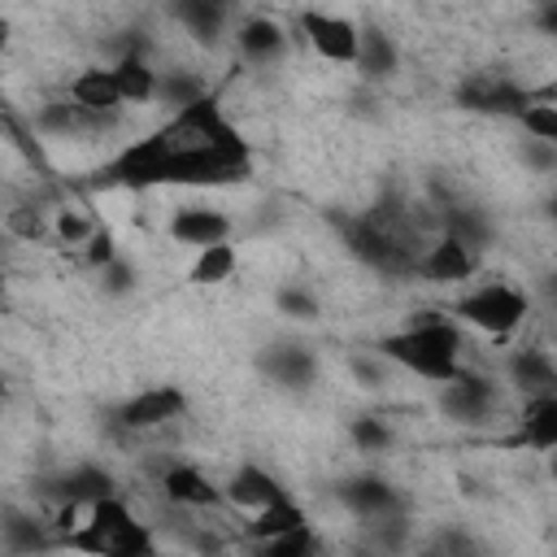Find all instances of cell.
Instances as JSON below:
<instances>
[{
	"label": "cell",
	"mask_w": 557,
	"mask_h": 557,
	"mask_svg": "<svg viewBox=\"0 0 557 557\" xmlns=\"http://www.w3.org/2000/svg\"><path fill=\"white\" fill-rule=\"evenodd\" d=\"M379 348L387 361H396V366H405L431 383H453L461 374V361H457L461 357V331L448 318H422L409 331L387 335Z\"/></svg>",
	"instance_id": "obj_1"
},
{
	"label": "cell",
	"mask_w": 557,
	"mask_h": 557,
	"mask_svg": "<svg viewBox=\"0 0 557 557\" xmlns=\"http://www.w3.org/2000/svg\"><path fill=\"white\" fill-rule=\"evenodd\" d=\"M527 296L518 292V287H509V283H483V287H474L470 296H461L457 305H453V313H457V322H466V326H479V331H487V335H509L522 318H527Z\"/></svg>",
	"instance_id": "obj_2"
},
{
	"label": "cell",
	"mask_w": 557,
	"mask_h": 557,
	"mask_svg": "<svg viewBox=\"0 0 557 557\" xmlns=\"http://www.w3.org/2000/svg\"><path fill=\"white\" fill-rule=\"evenodd\" d=\"M174 152V139L161 131L144 135V139H131L113 161H109V178L122 183V187H161V174H165V161Z\"/></svg>",
	"instance_id": "obj_3"
},
{
	"label": "cell",
	"mask_w": 557,
	"mask_h": 557,
	"mask_svg": "<svg viewBox=\"0 0 557 557\" xmlns=\"http://www.w3.org/2000/svg\"><path fill=\"white\" fill-rule=\"evenodd\" d=\"M300 26H305L309 48H313L322 61H331V65H357V52H361V30H357L348 17L309 9V13L300 17Z\"/></svg>",
	"instance_id": "obj_4"
},
{
	"label": "cell",
	"mask_w": 557,
	"mask_h": 557,
	"mask_svg": "<svg viewBox=\"0 0 557 557\" xmlns=\"http://www.w3.org/2000/svg\"><path fill=\"white\" fill-rule=\"evenodd\" d=\"M183 409H187L183 387L157 383V387H144V392H135L131 400H122V405H117V422L131 426V431H152V426L174 422Z\"/></svg>",
	"instance_id": "obj_5"
},
{
	"label": "cell",
	"mask_w": 557,
	"mask_h": 557,
	"mask_svg": "<svg viewBox=\"0 0 557 557\" xmlns=\"http://www.w3.org/2000/svg\"><path fill=\"white\" fill-rule=\"evenodd\" d=\"M70 100L87 113V117H113L126 100H122V87H117V78H113V65L104 70V65H87V70H78L74 78H70Z\"/></svg>",
	"instance_id": "obj_6"
},
{
	"label": "cell",
	"mask_w": 557,
	"mask_h": 557,
	"mask_svg": "<svg viewBox=\"0 0 557 557\" xmlns=\"http://www.w3.org/2000/svg\"><path fill=\"white\" fill-rule=\"evenodd\" d=\"M418 270H422L431 283H461V278L474 274V244H466V239H457V235H440V239L422 252Z\"/></svg>",
	"instance_id": "obj_7"
},
{
	"label": "cell",
	"mask_w": 557,
	"mask_h": 557,
	"mask_svg": "<svg viewBox=\"0 0 557 557\" xmlns=\"http://www.w3.org/2000/svg\"><path fill=\"white\" fill-rule=\"evenodd\" d=\"M222 496H226L235 509H244V513H257V509L274 505V500H278V496H287V492L278 487V479H274L270 470H261V466L244 461V466H239V470L226 479Z\"/></svg>",
	"instance_id": "obj_8"
},
{
	"label": "cell",
	"mask_w": 557,
	"mask_h": 557,
	"mask_svg": "<svg viewBox=\"0 0 557 557\" xmlns=\"http://www.w3.org/2000/svg\"><path fill=\"white\" fill-rule=\"evenodd\" d=\"M513 444L535 448V453H553L557 448V392H535L518 418Z\"/></svg>",
	"instance_id": "obj_9"
},
{
	"label": "cell",
	"mask_w": 557,
	"mask_h": 557,
	"mask_svg": "<svg viewBox=\"0 0 557 557\" xmlns=\"http://www.w3.org/2000/svg\"><path fill=\"white\" fill-rule=\"evenodd\" d=\"M170 235L178 244H191V248H205V244H218L231 235V218L222 209H209V205H187L170 218Z\"/></svg>",
	"instance_id": "obj_10"
},
{
	"label": "cell",
	"mask_w": 557,
	"mask_h": 557,
	"mask_svg": "<svg viewBox=\"0 0 557 557\" xmlns=\"http://www.w3.org/2000/svg\"><path fill=\"white\" fill-rule=\"evenodd\" d=\"M440 405H444V413H453L457 422H479V418L492 409V383L461 370L453 383H444Z\"/></svg>",
	"instance_id": "obj_11"
},
{
	"label": "cell",
	"mask_w": 557,
	"mask_h": 557,
	"mask_svg": "<svg viewBox=\"0 0 557 557\" xmlns=\"http://www.w3.org/2000/svg\"><path fill=\"white\" fill-rule=\"evenodd\" d=\"M161 487H165V496H170L174 505H187V509H209V505L226 500L222 487H213L196 466H170V470L161 474Z\"/></svg>",
	"instance_id": "obj_12"
},
{
	"label": "cell",
	"mask_w": 557,
	"mask_h": 557,
	"mask_svg": "<svg viewBox=\"0 0 557 557\" xmlns=\"http://www.w3.org/2000/svg\"><path fill=\"white\" fill-rule=\"evenodd\" d=\"M113 78H117V87H122V100H126V104H148V100L161 91L157 70H152L139 52H126V57L113 65Z\"/></svg>",
	"instance_id": "obj_13"
},
{
	"label": "cell",
	"mask_w": 557,
	"mask_h": 557,
	"mask_svg": "<svg viewBox=\"0 0 557 557\" xmlns=\"http://www.w3.org/2000/svg\"><path fill=\"white\" fill-rule=\"evenodd\" d=\"M235 248L226 244V239H218V244H205V248H196V261H191V270H187V283H196V287H218V283H226L231 274H235Z\"/></svg>",
	"instance_id": "obj_14"
},
{
	"label": "cell",
	"mask_w": 557,
	"mask_h": 557,
	"mask_svg": "<svg viewBox=\"0 0 557 557\" xmlns=\"http://www.w3.org/2000/svg\"><path fill=\"white\" fill-rule=\"evenodd\" d=\"M305 522H309V518H305V509H300L296 500L278 496L274 505H265V509H257V513H252V522H248V535H252L257 544H265V540L283 535V531H296V527H305Z\"/></svg>",
	"instance_id": "obj_15"
},
{
	"label": "cell",
	"mask_w": 557,
	"mask_h": 557,
	"mask_svg": "<svg viewBox=\"0 0 557 557\" xmlns=\"http://www.w3.org/2000/svg\"><path fill=\"white\" fill-rule=\"evenodd\" d=\"M239 52L248 61H270L283 52V26L274 17H248L239 26Z\"/></svg>",
	"instance_id": "obj_16"
},
{
	"label": "cell",
	"mask_w": 557,
	"mask_h": 557,
	"mask_svg": "<svg viewBox=\"0 0 557 557\" xmlns=\"http://www.w3.org/2000/svg\"><path fill=\"white\" fill-rule=\"evenodd\" d=\"M344 500L366 513V518H383V513H396V492L383 483V479H352L344 487Z\"/></svg>",
	"instance_id": "obj_17"
},
{
	"label": "cell",
	"mask_w": 557,
	"mask_h": 557,
	"mask_svg": "<svg viewBox=\"0 0 557 557\" xmlns=\"http://www.w3.org/2000/svg\"><path fill=\"white\" fill-rule=\"evenodd\" d=\"M396 44L383 30H361V52H357V70L366 78H387L396 70Z\"/></svg>",
	"instance_id": "obj_18"
},
{
	"label": "cell",
	"mask_w": 557,
	"mask_h": 557,
	"mask_svg": "<svg viewBox=\"0 0 557 557\" xmlns=\"http://www.w3.org/2000/svg\"><path fill=\"white\" fill-rule=\"evenodd\" d=\"M513 379L535 396V392H553L557 387V370H553V361L544 357V352H518L513 357Z\"/></svg>",
	"instance_id": "obj_19"
},
{
	"label": "cell",
	"mask_w": 557,
	"mask_h": 557,
	"mask_svg": "<svg viewBox=\"0 0 557 557\" xmlns=\"http://www.w3.org/2000/svg\"><path fill=\"white\" fill-rule=\"evenodd\" d=\"M65 500H78V505H91V500H100V496H113V479L104 474V470H96V466H78L74 474H65Z\"/></svg>",
	"instance_id": "obj_20"
},
{
	"label": "cell",
	"mask_w": 557,
	"mask_h": 557,
	"mask_svg": "<svg viewBox=\"0 0 557 557\" xmlns=\"http://www.w3.org/2000/svg\"><path fill=\"white\" fill-rule=\"evenodd\" d=\"M265 366H270V370L278 374V383H287V387H305L309 374H313V361H309V352H300V348H278V352L265 357Z\"/></svg>",
	"instance_id": "obj_21"
},
{
	"label": "cell",
	"mask_w": 557,
	"mask_h": 557,
	"mask_svg": "<svg viewBox=\"0 0 557 557\" xmlns=\"http://www.w3.org/2000/svg\"><path fill=\"white\" fill-rule=\"evenodd\" d=\"M518 122H522V131L531 139L557 144V100H527V109L518 113Z\"/></svg>",
	"instance_id": "obj_22"
},
{
	"label": "cell",
	"mask_w": 557,
	"mask_h": 557,
	"mask_svg": "<svg viewBox=\"0 0 557 557\" xmlns=\"http://www.w3.org/2000/svg\"><path fill=\"white\" fill-rule=\"evenodd\" d=\"M313 548H318V540H313V527H309V522L296 527V531H283V535H274V540L261 544L265 557H300V553H313Z\"/></svg>",
	"instance_id": "obj_23"
},
{
	"label": "cell",
	"mask_w": 557,
	"mask_h": 557,
	"mask_svg": "<svg viewBox=\"0 0 557 557\" xmlns=\"http://www.w3.org/2000/svg\"><path fill=\"white\" fill-rule=\"evenodd\" d=\"M352 440H357V448L379 453V448L392 444V431L383 426V418H357V422H352Z\"/></svg>",
	"instance_id": "obj_24"
},
{
	"label": "cell",
	"mask_w": 557,
	"mask_h": 557,
	"mask_svg": "<svg viewBox=\"0 0 557 557\" xmlns=\"http://www.w3.org/2000/svg\"><path fill=\"white\" fill-rule=\"evenodd\" d=\"M278 309H283L287 318H313V313H318V300H313L309 292L283 287V292H278Z\"/></svg>",
	"instance_id": "obj_25"
},
{
	"label": "cell",
	"mask_w": 557,
	"mask_h": 557,
	"mask_svg": "<svg viewBox=\"0 0 557 557\" xmlns=\"http://www.w3.org/2000/svg\"><path fill=\"white\" fill-rule=\"evenodd\" d=\"M57 235H61L65 244H87V239L96 235V226H91L87 218H78V213H61V218H57Z\"/></svg>",
	"instance_id": "obj_26"
},
{
	"label": "cell",
	"mask_w": 557,
	"mask_h": 557,
	"mask_svg": "<svg viewBox=\"0 0 557 557\" xmlns=\"http://www.w3.org/2000/svg\"><path fill=\"white\" fill-rule=\"evenodd\" d=\"M113 257H117V248H113V235H109V231H96V235L87 239V261H91L96 270H104Z\"/></svg>",
	"instance_id": "obj_27"
},
{
	"label": "cell",
	"mask_w": 557,
	"mask_h": 557,
	"mask_svg": "<svg viewBox=\"0 0 557 557\" xmlns=\"http://www.w3.org/2000/svg\"><path fill=\"white\" fill-rule=\"evenodd\" d=\"M527 161H531L535 170H553V165H557V144H548V139H527Z\"/></svg>",
	"instance_id": "obj_28"
},
{
	"label": "cell",
	"mask_w": 557,
	"mask_h": 557,
	"mask_svg": "<svg viewBox=\"0 0 557 557\" xmlns=\"http://www.w3.org/2000/svg\"><path fill=\"white\" fill-rule=\"evenodd\" d=\"M100 274L109 278V292H126V287H131V270H126V261H117V257H113Z\"/></svg>",
	"instance_id": "obj_29"
},
{
	"label": "cell",
	"mask_w": 557,
	"mask_h": 557,
	"mask_svg": "<svg viewBox=\"0 0 557 557\" xmlns=\"http://www.w3.org/2000/svg\"><path fill=\"white\" fill-rule=\"evenodd\" d=\"M535 22H540L544 35H557V0H544L540 13H535Z\"/></svg>",
	"instance_id": "obj_30"
},
{
	"label": "cell",
	"mask_w": 557,
	"mask_h": 557,
	"mask_svg": "<svg viewBox=\"0 0 557 557\" xmlns=\"http://www.w3.org/2000/svg\"><path fill=\"white\" fill-rule=\"evenodd\" d=\"M548 213H553V222H557V196H553V200H548Z\"/></svg>",
	"instance_id": "obj_31"
},
{
	"label": "cell",
	"mask_w": 557,
	"mask_h": 557,
	"mask_svg": "<svg viewBox=\"0 0 557 557\" xmlns=\"http://www.w3.org/2000/svg\"><path fill=\"white\" fill-rule=\"evenodd\" d=\"M553 483H557V457H553Z\"/></svg>",
	"instance_id": "obj_32"
},
{
	"label": "cell",
	"mask_w": 557,
	"mask_h": 557,
	"mask_svg": "<svg viewBox=\"0 0 557 557\" xmlns=\"http://www.w3.org/2000/svg\"><path fill=\"white\" fill-rule=\"evenodd\" d=\"M553 348H557V326H553Z\"/></svg>",
	"instance_id": "obj_33"
}]
</instances>
